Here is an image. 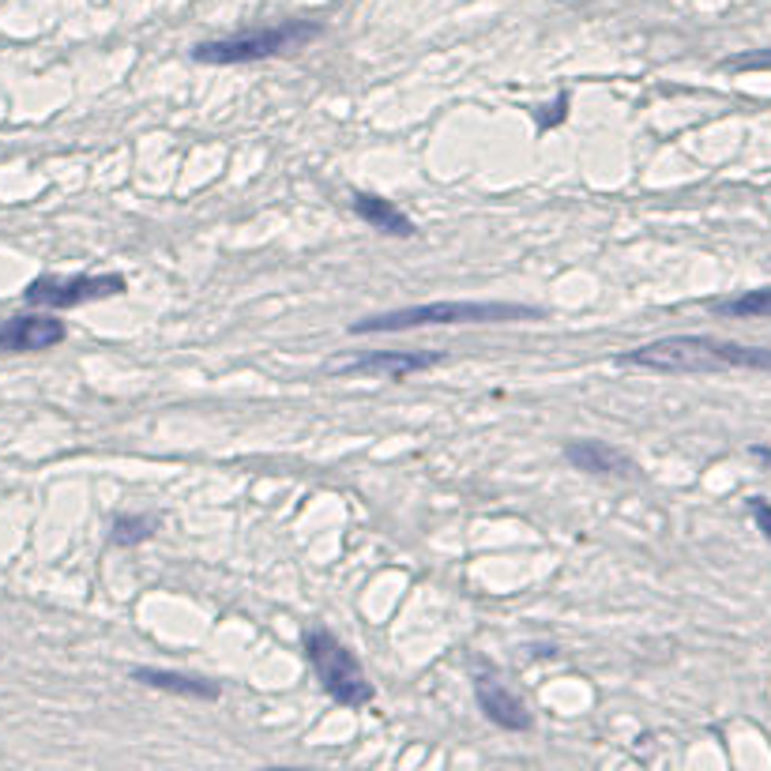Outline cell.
Segmentation results:
<instances>
[{"mask_svg": "<svg viewBox=\"0 0 771 771\" xmlns=\"http://www.w3.org/2000/svg\"><path fill=\"white\" fill-rule=\"evenodd\" d=\"M316 35H320V23L290 20V23H278V27L241 30V35L215 38V42H200L192 49V61L215 64V69H226V64H252V61H268V57L275 53H286V49L306 46L309 38Z\"/></svg>", "mask_w": 771, "mask_h": 771, "instance_id": "obj_4", "label": "cell"}, {"mask_svg": "<svg viewBox=\"0 0 771 771\" xmlns=\"http://www.w3.org/2000/svg\"><path fill=\"white\" fill-rule=\"evenodd\" d=\"M543 309L520 306V301H425V306L396 309L355 320V335L381 332H414V327H456V324H515V320H538Z\"/></svg>", "mask_w": 771, "mask_h": 771, "instance_id": "obj_2", "label": "cell"}, {"mask_svg": "<svg viewBox=\"0 0 771 771\" xmlns=\"http://www.w3.org/2000/svg\"><path fill=\"white\" fill-rule=\"evenodd\" d=\"M474 696H478L482 716H486L494 726L508 730V734H527V730L535 726V719H531V711L523 708L520 696L508 693V688L489 674H474Z\"/></svg>", "mask_w": 771, "mask_h": 771, "instance_id": "obj_8", "label": "cell"}, {"mask_svg": "<svg viewBox=\"0 0 771 771\" xmlns=\"http://www.w3.org/2000/svg\"><path fill=\"white\" fill-rule=\"evenodd\" d=\"M159 531V515H139V512H125L113 515L110 523V543L113 546H139Z\"/></svg>", "mask_w": 771, "mask_h": 771, "instance_id": "obj_13", "label": "cell"}, {"mask_svg": "<svg viewBox=\"0 0 771 771\" xmlns=\"http://www.w3.org/2000/svg\"><path fill=\"white\" fill-rule=\"evenodd\" d=\"M445 362V350H369L362 358L339 362L335 373L350 376H384V381H403V376L425 373Z\"/></svg>", "mask_w": 771, "mask_h": 771, "instance_id": "obj_6", "label": "cell"}, {"mask_svg": "<svg viewBox=\"0 0 771 771\" xmlns=\"http://www.w3.org/2000/svg\"><path fill=\"white\" fill-rule=\"evenodd\" d=\"M125 275H42L23 290V298L30 306L42 309H76L87 306V301H102L113 298V294H125Z\"/></svg>", "mask_w": 771, "mask_h": 771, "instance_id": "obj_5", "label": "cell"}, {"mask_svg": "<svg viewBox=\"0 0 771 771\" xmlns=\"http://www.w3.org/2000/svg\"><path fill=\"white\" fill-rule=\"evenodd\" d=\"M753 456H757L760 463H764L768 471H771V445H753Z\"/></svg>", "mask_w": 771, "mask_h": 771, "instance_id": "obj_15", "label": "cell"}, {"mask_svg": "<svg viewBox=\"0 0 771 771\" xmlns=\"http://www.w3.org/2000/svg\"><path fill=\"white\" fill-rule=\"evenodd\" d=\"M564 459L584 474H602V478H629L636 474V463L618 448L602 445V440H569Z\"/></svg>", "mask_w": 771, "mask_h": 771, "instance_id": "obj_9", "label": "cell"}, {"mask_svg": "<svg viewBox=\"0 0 771 771\" xmlns=\"http://www.w3.org/2000/svg\"><path fill=\"white\" fill-rule=\"evenodd\" d=\"M69 327L64 320L46 313L27 316H8L0 320V355H38V350H53L64 343Z\"/></svg>", "mask_w": 771, "mask_h": 771, "instance_id": "obj_7", "label": "cell"}, {"mask_svg": "<svg viewBox=\"0 0 771 771\" xmlns=\"http://www.w3.org/2000/svg\"><path fill=\"white\" fill-rule=\"evenodd\" d=\"M350 208L358 211L362 223H369L373 229H381V234H388V237H414L418 234V226L410 223L403 211H399L391 200H384V196H376V192H355L350 196Z\"/></svg>", "mask_w": 771, "mask_h": 771, "instance_id": "obj_10", "label": "cell"}, {"mask_svg": "<svg viewBox=\"0 0 771 771\" xmlns=\"http://www.w3.org/2000/svg\"><path fill=\"white\" fill-rule=\"evenodd\" d=\"M301 647L309 655V667L316 670L320 688L335 704H343V708H365L373 700V681L365 677L362 662L355 659V651L332 629H306Z\"/></svg>", "mask_w": 771, "mask_h": 771, "instance_id": "obj_3", "label": "cell"}, {"mask_svg": "<svg viewBox=\"0 0 771 771\" xmlns=\"http://www.w3.org/2000/svg\"><path fill=\"white\" fill-rule=\"evenodd\" d=\"M711 313L734 320H771V286H764V290H745L737 298L711 301Z\"/></svg>", "mask_w": 771, "mask_h": 771, "instance_id": "obj_12", "label": "cell"}, {"mask_svg": "<svg viewBox=\"0 0 771 771\" xmlns=\"http://www.w3.org/2000/svg\"><path fill=\"white\" fill-rule=\"evenodd\" d=\"M133 677L139 681V685L188 696V700H219V685L215 681H208V677L177 674V670H154V667H139V670H133Z\"/></svg>", "mask_w": 771, "mask_h": 771, "instance_id": "obj_11", "label": "cell"}, {"mask_svg": "<svg viewBox=\"0 0 771 771\" xmlns=\"http://www.w3.org/2000/svg\"><path fill=\"white\" fill-rule=\"evenodd\" d=\"M745 508H749V515H753V523H757V531L771 543V500L749 497V500H745Z\"/></svg>", "mask_w": 771, "mask_h": 771, "instance_id": "obj_14", "label": "cell"}, {"mask_svg": "<svg viewBox=\"0 0 771 771\" xmlns=\"http://www.w3.org/2000/svg\"><path fill=\"white\" fill-rule=\"evenodd\" d=\"M618 362L651 369V373H730V369L771 373V350L716 339V335H667V339L629 350Z\"/></svg>", "mask_w": 771, "mask_h": 771, "instance_id": "obj_1", "label": "cell"}]
</instances>
